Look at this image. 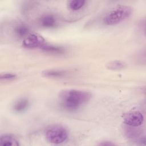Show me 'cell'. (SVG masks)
Here are the masks:
<instances>
[{"instance_id": "1", "label": "cell", "mask_w": 146, "mask_h": 146, "mask_svg": "<svg viewBox=\"0 0 146 146\" xmlns=\"http://www.w3.org/2000/svg\"><path fill=\"white\" fill-rule=\"evenodd\" d=\"M91 98L90 92L75 89L63 90L58 96L61 106L68 111H74L79 108L88 102Z\"/></svg>"}, {"instance_id": "2", "label": "cell", "mask_w": 146, "mask_h": 146, "mask_svg": "<svg viewBox=\"0 0 146 146\" xmlns=\"http://www.w3.org/2000/svg\"><path fill=\"white\" fill-rule=\"evenodd\" d=\"M132 9L127 5H120L109 12L104 18V23L109 26L117 25L129 18Z\"/></svg>"}, {"instance_id": "3", "label": "cell", "mask_w": 146, "mask_h": 146, "mask_svg": "<svg viewBox=\"0 0 146 146\" xmlns=\"http://www.w3.org/2000/svg\"><path fill=\"white\" fill-rule=\"evenodd\" d=\"M47 140L52 144H59L64 142L68 138V133L66 128L59 124H54L47 127L44 132Z\"/></svg>"}, {"instance_id": "4", "label": "cell", "mask_w": 146, "mask_h": 146, "mask_svg": "<svg viewBox=\"0 0 146 146\" xmlns=\"http://www.w3.org/2000/svg\"><path fill=\"white\" fill-rule=\"evenodd\" d=\"M46 43L45 39L40 34L35 33H30L27 36L23 38L22 45L29 48H40Z\"/></svg>"}, {"instance_id": "5", "label": "cell", "mask_w": 146, "mask_h": 146, "mask_svg": "<svg viewBox=\"0 0 146 146\" xmlns=\"http://www.w3.org/2000/svg\"><path fill=\"white\" fill-rule=\"evenodd\" d=\"M123 119L127 125L138 127L143 123L144 116L140 111H132L125 114Z\"/></svg>"}, {"instance_id": "6", "label": "cell", "mask_w": 146, "mask_h": 146, "mask_svg": "<svg viewBox=\"0 0 146 146\" xmlns=\"http://www.w3.org/2000/svg\"><path fill=\"white\" fill-rule=\"evenodd\" d=\"M41 26L44 28H53L57 25V20L55 17L50 14H46L41 17L39 19Z\"/></svg>"}, {"instance_id": "7", "label": "cell", "mask_w": 146, "mask_h": 146, "mask_svg": "<svg viewBox=\"0 0 146 146\" xmlns=\"http://www.w3.org/2000/svg\"><path fill=\"white\" fill-rule=\"evenodd\" d=\"M29 106V101L27 98H21L15 102L13 105V110L17 112L21 113L26 111Z\"/></svg>"}, {"instance_id": "8", "label": "cell", "mask_w": 146, "mask_h": 146, "mask_svg": "<svg viewBox=\"0 0 146 146\" xmlns=\"http://www.w3.org/2000/svg\"><path fill=\"white\" fill-rule=\"evenodd\" d=\"M0 145L3 146H18V140L11 135H3L0 138Z\"/></svg>"}, {"instance_id": "9", "label": "cell", "mask_w": 146, "mask_h": 146, "mask_svg": "<svg viewBox=\"0 0 146 146\" xmlns=\"http://www.w3.org/2000/svg\"><path fill=\"white\" fill-rule=\"evenodd\" d=\"M29 27L24 24H19L14 28V33L15 35L20 38H25L30 34Z\"/></svg>"}, {"instance_id": "10", "label": "cell", "mask_w": 146, "mask_h": 146, "mask_svg": "<svg viewBox=\"0 0 146 146\" xmlns=\"http://www.w3.org/2000/svg\"><path fill=\"white\" fill-rule=\"evenodd\" d=\"M86 2L83 0L69 1L67 2V6L70 10L76 11L83 7Z\"/></svg>"}, {"instance_id": "11", "label": "cell", "mask_w": 146, "mask_h": 146, "mask_svg": "<svg viewBox=\"0 0 146 146\" xmlns=\"http://www.w3.org/2000/svg\"><path fill=\"white\" fill-rule=\"evenodd\" d=\"M40 48L44 51L52 54H62L64 51V50L61 47H59L55 45L48 44L46 43L44 45H43Z\"/></svg>"}, {"instance_id": "12", "label": "cell", "mask_w": 146, "mask_h": 146, "mask_svg": "<svg viewBox=\"0 0 146 146\" xmlns=\"http://www.w3.org/2000/svg\"><path fill=\"white\" fill-rule=\"evenodd\" d=\"M66 72L64 71L58 70H46L43 72V75L44 76L49 78H61L64 76Z\"/></svg>"}, {"instance_id": "13", "label": "cell", "mask_w": 146, "mask_h": 146, "mask_svg": "<svg viewBox=\"0 0 146 146\" xmlns=\"http://www.w3.org/2000/svg\"><path fill=\"white\" fill-rule=\"evenodd\" d=\"M125 66L126 64L124 62L120 60H115L108 63L107 67L110 70H118L124 68L125 67Z\"/></svg>"}, {"instance_id": "14", "label": "cell", "mask_w": 146, "mask_h": 146, "mask_svg": "<svg viewBox=\"0 0 146 146\" xmlns=\"http://www.w3.org/2000/svg\"><path fill=\"white\" fill-rule=\"evenodd\" d=\"M137 127H131L127 125V128L125 130V133L128 137L133 138V137H137L139 136L140 133L141 132L139 131V129H137Z\"/></svg>"}, {"instance_id": "15", "label": "cell", "mask_w": 146, "mask_h": 146, "mask_svg": "<svg viewBox=\"0 0 146 146\" xmlns=\"http://www.w3.org/2000/svg\"><path fill=\"white\" fill-rule=\"evenodd\" d=\"M17 75L11 73H5L2 74L0 76V79L2 81H10L14 80L17 78Z\"/></svg>"}, {"instance_id": "16", "label": "cell", "mask_w": 146, "mask_h": 146, "mask_svg": "<svg viewBox=\"0 0 146 146\" xmlns=\"http://www.w3.org/2000/svg\"><path fill=\"white\" fill-rule=\"evenodd\" d=\"M100 145H114L113 143H112L111 142H109L108 141H105V142L100 143Z\"/></svg>"}]
</instances>
